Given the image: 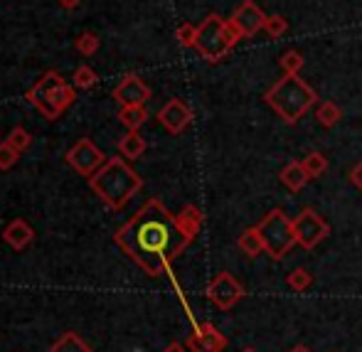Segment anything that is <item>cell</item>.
<instances>
[{
  "instance_id": "9",
  "label": "cell",
  "mask_w": 362,
  "mask_h": 352,
  "mask_svg": "<svg viewBox=\"0 0 362 352\" xmlns=\"http://www.w3.org/2000/svg\"><path fill=\"white\" fill-rule=\"evenodd\" d=\"M207 298H210L219 310H229L244 298V286L229 271H222L212 278L210 286H207Z\"/></svg>"
},
{
  "instance_id": "4",
  "label": "cell",
  "mask_w": 362,
  "mask_h": 352,
  "mask_svg": "<svg viewBox=\"0 0 362 352\" xmlns=\"http://www.w3.org/2000/svg\"><path fill=\"white\" fill-rule=\"evenodd\" d=\"M244 40V35L237 30V25L232 20H222L217 13H210L202 25H197V42H195V49L200 52L202 59L207 62H219L229 54V49L234 45Z\"/></svg>"
},
{
  "instance_id": "15",
  "label": "cell",
  "mask_w": 362,
  "mask_h": 352,
  "mask_svg": "<svg viewBox=\"0 0 362 352\" xmlns=\"http://www.w3.org/2000/svg\"><path fill=\"white\" fill-rule=\"evenodd\" d=\"M175 222H177V227H180V232L185 234L190 242H195V237L200 234L205 217H202V212L197 210L195 205H185L180 210V214H175Z\"/></svg>"
},
{
  "instance_id": "27",
  "label": "cell",
  "mask_w": 362,
  "mask_h": 352,
  "mask_svg": "<svg viewBox=\"0 0 362 352\" xmlns=\"http://www.w3.org/2000/svg\"><path fill=\"white\" fill-rule=\"evenodd\" d=\"M99 37H96L94 33H81L79 37H76V42H74V47H76V52L79 54H84V57H91V54L99 49Z\"/></svg>"
},
{
  "instance_id": "12",
  "label": "cell",
  "mask_w": 362,
  "mask_h": 352,
  "mask_svg": "<svg viewBox=\"0 0 362 352\" xmlns=\"http://www.w3.org/2000/svg\"><path fill=\"white\" fill-rule=\"evenodd\" d=\"M114 99L119 101V106H146V101L151 99V86L141 76L126 74L114 89Z\"/></svg>"
},
{
  "instance_id": "22",
  "label": "cell",
  "mask_w": 362,
  "mask_h": 352,
  "mask_svg": "<svg viewBox=\"0 0 362 352\" xmlns=\"http://www.w3.org/2000/svg\"><path fill=\"white\" fill-rule=\"evenodd\" d=\"M300 163H303V170H305V175H308L310 180H315V177H320L325 170H328V158H325L323 153H318V151L308 153V156H305Z\"/></svg>"
},
{
  "instance_id": "3",
  "label": "cell",
  "mask_w": 362,
  "mask_h": 352,
  "mask_svg": "<svg viewBox=\"0 0 362 352\" xmlns=\"http://www.w3.org/2000/svg\"><path fill=\"white\" fill-rule=\"evenodd\" d=\"M315 91L298 74H286L264 94V101L281 116L284 124H296L315 104Z\"/></svg>"
},
{
  "instance_id": "20",
  "label": "cell",
  "mask_w": 362,
  "mask_h": 352,
  "mask_svg": "<svg viewBox=\"0 0 362 352\" xmlns=\"http://www.w3.org/2000/svg\"><path fill=\"white\" fill-rule=\"evenodd\" d=\"M49 352H91L79 333H64L57 343L49 348Z\"/></svg>"
},
{
  "instance_id": "19",
  "label": "cell",
  "mask_w": 362,
  "mask_h": 352,
  "mask_svg": "<svg viewBox=\"0 0 362 352\" xmlns=\"http://www.w3.org/2000/svg\"><path fill=\"white\" fill-rule=\"evenodd\" d=\"M239 249H242L249 259H254L262 252H267V249H264V239H262V234H259L257 227H249L247 232H242V237H239Z\"/></svg>"
},
{
  "instance_id": "24",
  "label": "cell",
  "mask_w": 362,
  "mask_h": 352,
  "mask_svg": "<svg viewBox=\"0 0 362 352\" xmlns=\"http://www.w3.org/2000/svg\"><path fill=\"white\" fill-rule=\"evenodd\" d=\"M286 283L291 291H296V293H303V291L310 288V283H313V276H310L305 269H296V271H291L286 276Z\"/></svg>"
},
{
  "instance_id": "35",
  "label": "cell",
  "mask_w": 362,
  "mask_h": 352,
  "mask_svg": "<svg viewBox=\"0 0 362 352\" xmlns=\"http://www.w3.org/2000/svg\"><path fill=\"white\" fill-rule=\"evenodd\" d=\"M242 352H257V350H254V348H247V350H242Z\"/></svg>"
},
{
  "instance_id": "25",
  "label": "cell",
  "mask_w": 362,
  "mask_h": 352,
  "mask_svg": "<svg viewBox=\"0 0 362 352\" xmlns=\"http://www.w3.org/2000/svg\"><path fill=\"white\" fill-rule=\"evenodd\" d=\"M279 67L284 69V74H300V69H303V57H300V52H296V49H288V52H284L281 59H279Z\"/></svg>"
},
{
  "instance_id": "10",
  "label": "cell",
  "mask_w": 362,
  "mask_h": 352,
  "mask_svg": "<svg viewBox=\"0 0 362 352\" xmlns=\"http://www.w3.org/2000/svg\"><path fill=\"white\" fill-rule=\"evenodd\" d=\"M158 124L173 136H180L192 124V109L182 99H170L158 111Z\"/></svg>"
},
{
  "instance_id": "13",
  "label": "cell",
  "mask_w": 362,
  "mask_h": 352,
  "mask_svg": "<svg viewBox=\"0 0 362 352\" xmlns=\"http://www.w3.org/2000/svg\"><path fill=\"white\" fill-rule=\"evenodd\" d=\"M227 348V338L212 323H202L195 330V335L187 338V350L190 352H222Z\"/></svg>"
},
{
  "instance_id": "18",
  "label": "cell",
  "mask_w": 362,
  "mask_h": 352,
  "mask_svg": "<svg viewBox=\"0 0 362 352\" xmlns=\"http://www.w3.org/2000/svg\"><path fill=\"white\" fill-rule=\"evenodd\" d=\"M116 119H119L129 131H139L148 121V111H146V106H121Z\"/></svg>"
},
{
  "instance_id": "30",
  "label": "cell",
  "mask_w": 362,
  "mask_h": 352,
  "mask_svg": "<svg viewBox=\"0 0 362 352\" xmlns=\"http://www.w3.org/2000/svg\"><path fill=\"white\" fill-rule=\"evenodd\" d=\"M175 37H177V42H180L182 47H195V42H197V25L182 23L180 28H177Z\"/></svg>"
},
{
  "instance_id": "28",
  "label": "cell",
  "mask_w": 362,
  "mask_h": 352,
  "mask_svg": "<svg viewBox=\"0 0 362 352\" xmlns=\"http://www.w3.org/2000/svg\"><path fill=\"white\" fill-rule=\"evenodd\" d=\"M264 30H267L269 37L279 40V37H284V35L288 33V23H286V18H281V15H269Z\"/></svg>"
},
{
  "instance_id": "8",
  "label": "cell",
  "mask_w": 362,
  "mask_h": 352,
  "mask_svg": "<svg viewBox=\"0 0 362 352\" xmlns=\"http://www.w3.org/2000/svg\"><path fill=\"white\" fill-rule=\"evenodd\" d=\"M106 160H109V158L104 156V151L89 139L76 141L67 151V165L72 168L74 172H79L81 177H86V180H89Z\"/></svg>"
},
{
  "instance_id": "7",
  "label": "cell",
  "mask_w": 362,
  "mask_h": 352,
  "mask_svg": "<svg viewBox=\"0 0 362 352\" xmlns=\"http://www.w3.org/2000/svg\"><path fill=\"white\" fill-rule=\"evenodd\" d=\"M293 232H296V242L303 249H315L323 239H328L330 234V224L320 217L313 207H305L300 210L298 217L293 219Z\"/></svg>"
},
{
  "instance_id": "17",
  "label": "cell",
  "mask_w": 362,
  "mask_h": 352,
  "mask_svg": "<svg viewBox=\"0 0 362 352\" xmlns=\"http://www.w3.org/2000/svg\"><path fill=\"white\" fill-rule=\"evenodd\" d=\"M119 153L126 160H139L146 153V139L139 134V131H129L124 139L119 141Z\"/></svg>"
},
{
  "instance_id": "34",
  "label": "cell",
  "mask_w": 362,
  "mask_h": 352,
  "mask_svg": "<svg viewBox=\"0 0 362 352\" xmlns=\"http://www.w3.org/2000/svg\"><path fill=\"white\" fill-rule=\"evenodd\" d=\"M288 352H313L310 348H305V345H296V348H291Z\"/></svg>"
},
{
  "instance_id": "11",
  "label": "cell",
  "mask_w": 362,
  "mask_h": 352,
  "mask_svg": "<svg viewBox=\"0 0 362 352\" xmlns=\"http://www.w3.org/2000/svg\"><path fill=\"white\" fill-rule=\"evenodd\" d=\"M267 18H269V15H264V10L259 8L254 0H244V3L239 5L237 10H234L229 20L237 25V30L244 35V40H247V37H254L259 30H264V25H267Z\"/></svg>"
},
{
  "instance_id": "14",
  "label": "cell",
  "mask_w": 362,
  "mask_h": 352,
  "mask_svg": "<svg viewBox=\"0 0 362 352\" xmlns=\"http://www.w3.org/2000/svg\"><path fill=\"white\" fill-rule=\"evenodd\" d=\"M3 239H5V244H8L10 249H15V252H23V249H28L30 244H33L35 232H33V227L25 222V219H13V222L3 229Z\"/></svg>"
},
{
  "instance_id": "33",
  "label": "cell",
  "mask_w": 362,
  "mask_h": 352,
  "mask_svg": "<svg viewBox=\"0 0 362 352\" xmlns=\"http://www.w3.org/2000/svg\"><path fill=\"white\" fill-rule=\"evenodd\" d=\"M163 352H187V348H182L180 343H173V345H168V348L163 350Z\"/></svg>"
},
{
  "instance_id": "26",
  "label": "cell",
  "mask_w": 362,
  "mask_h": 352,
  "mask_svg": "<svg viewBox=\"0 0 362 352\" xmlns=\"http://www.w3.org/2000/svg\"><path fill=\"white\" fill-rule=\"evenodd\" d=\"M10 143V146L15 148L18 153H23V151H28L30 146H33V136L28 134V131L23 129V126H15L13 131L8 134V139H5Z\"/></svg>"
},
{
  "instance_id": "29",
  "label": "cell",
  "mask_w": 362,
  "mask_h": 352,
  "mask_svg": "<svg viewBox=\"0 0 362 352\" xmlns=\"http://www.w3.org/2000/svg\"><path fill=\"white\" fill-rule=\"evenodd\" d=\"M18 160H20V153L8 141L0 143V170H10V168H15Z\"/></svg>"
},
{
  "instance_id": "23",
  "label": "cell",
  "mask_w": 362,
  "mask_h": 352,
  "mask_svg": "<svg viewBox=\"0 0 362 352\" xmlns=\"http://www.w3.org/2000/svg\"><path fill=\"white\" fill-rule=\"evenodd\" d=\"M96 81H99V76H96V71L91 69L89 64H81V67L74 69V76H72L74 89H91Z\"/></svg>"
},
{
  "instance_id": "21",
  "label": "cell",
  "mask_w": 362,
  "mask_h": 352,
  "mask_svg": "<svg viewBox=\"0 0 362 352\" xmlns=\"http://www.w3.org/2000/svg\"><path fill=\"white\" fill-rule=\"evenodd\" d=\"M340 119H343V111H340L333 101H323V104H318V109H315V121H318L323 129H333Z\"/></svg>"
},
{
  "instance_id": "16",
  "label": "cell",
  "mask_w": 362,
  "mask_h": 352,
  "mask_svg": "<svg viewBox=\"0 0 362 352\" xmlns=\"http://www.w3.org/2000/svg\"><path fill=\"white\" fill-rule=\"evenodd\" d=\"M281 182L288 187L291 192H300L305 187V182L310 180L308 175H305V170H303V163H298V160H291L286 168L281 170Z\"/></svg>"
},
{
  "instance_id": "31",
  "label": "cell",
  "mask_w": 362,
  "mask_h": 352,
  "mask_svg": "<svg viewBox=\"0 0 362 352\" xmlns=\"http://www.w3.org/2000/svg\"><path fill=\"white\" fill-rule=\"evenodd\" d=\"M350 182H353V185L362 192V163H358V165L350 170Z\"/></svg>"
},
{
  "instance_id": "1",
  "label": "cell",
  "mask_w": 362,
  "mask_h": 352,
  "mask_svg": "<svg viewBox=\"0 0 362 352\" xmlns=\"http://www.w3.org/2000/svg\"><path fill=\"white\" fill-rule=\"evenodd\" d=\"M114 242L153 278L170 271L173 259H177L192 244L177 227L175 214H170L158 197H151L114 234Z\"/></svg>"
},
{
  "instance_id": "5",
  "label": "cell",
  "mask_w": 362,
  "mask_h": 352,
  "mask_svg": "<svg viewBox=\"0 0 362 352\" xmlns=\"http://www.w3.org/2000/svg\"><path fill=\"white\" fill-rule=\"evenodd\" d=\"M25 99L40 111L47 121H57L64 114V109L74 104L76 94L74 86H69L57 71H47L33 89L25 94Z\"/></svg>"
},
{
  "instance_id": "2",
  "label": "cell",
  "mask_w": 362,
  "mask_h": 352,
  "mask_svg": "<svg viewBox=\"0 0 362 352\" xmlns=\"http://www.w3.org/2000/svg\"><path fill=\"white\" fill-rule=\"evenodd\" d=\"M89 187L101 202L111 210H124L126 202L144 187L141 175L126 163V158H109L94 175L89 177Z\"/></svg>"
},
{
  "instance_id": "32",
  "label": "cell",
  "mask_w": 362,
  "mask_h": 352,
  "mask_svg": "<svg viewBox=\"0 0 362 352\" xmlns=\"http://www.w3.org/2000/svg\"><path fill=\"white\" fill-rule=\"evenodd\" d=\"M57 3L62 5L64 10H74V8H79L81 0H57Z\"/></svg>"
},
{
  "instance_id": "6",
  "label": "cell",
  "mask_w": 362,
  "mask_h": 352,
  "mask_svg": "<svg viewBox=\"0 0 362 352\" xmlns=\"http://www.w3.org/2000/svg\"><path fill=\"white\" fill-rule=\"evenodd\" d=\"M259 234L264 239V249L272 259H284L291 249L296 247V232H293V219L286 217L284 210H272L262 222L257 224Z\"/></svg>"
}]
</instances>
